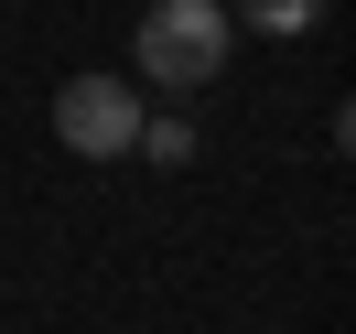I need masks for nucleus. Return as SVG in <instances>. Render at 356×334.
<instances>
[{"label":"nucleus","instance_id":"nucleus-1","mask_svg":"<svg viewBox=\"0 0 356 334\" xmlns=\"http://www.w3.org/2000/svg\"><path fill=\"white\" fill-rule=\"evenodd\" d=\"M227 44H238L227 0H152L140 33H130L140 87H162V97H205V87H216V65H227Z\"/></svg>","mask_w":356,"mask_h":334},{"label":"nucleus","instance_id":"nucleus-2","mask_svg":"<svg viewBox=\"0 0 356 334\" xmlns=\"http://www.w3.org/2000/svg\"><path fill=\"white\" fill-rule=\"evenodd\" d=\"M140 87H119V76H65L54 87V140H65L76 162H130V140H140Z\"/></svg>","mask_w":356,"mask_h":334},{"label":"nucleus","instance_id":"nucleus-3","mask_svg":"<svg viewBox=\"0 0 356 334\" xmlns=\"http://www.w3.org/2000/svg\"><path fill=\"white\" fill-rule=\"evenodd\" d=\"M227 22H248V33H281V44H291V33H313V22H324V0H238Z\"/></svg>","mask_w":356,"mask_h":334},{"label":"nucleus","instance_id":"nucleus-4","mask_svg":"<svg viewBox=\"0 0 356 334\" xmlns=\"http://www.w3.org/2000/svg\"><path fill=\"white\" fill-rule=\"evenodd\" d=\"M130 151L173 173V162H195V119H184V108H162V119H140V140H130Z\"/></svg>","mask_w":356,"mask_h":334}]
</instances>
